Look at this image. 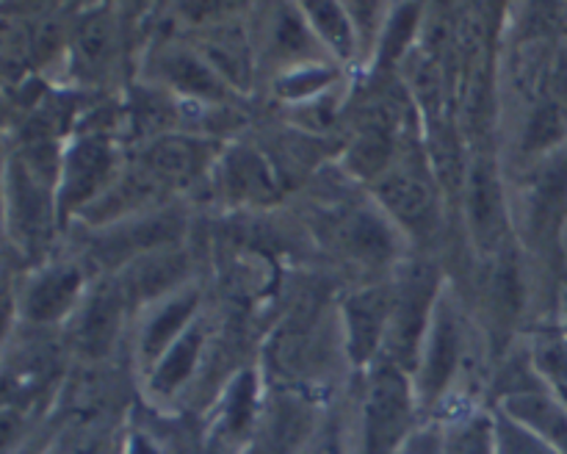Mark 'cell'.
Segmentation results:
<instances>
[{"instance_id": "obj_1", "label": "cell", "mask_w": 567, "mask_h": 454, "mask_svg": "<svg viewBox=\"0 0 567 454\" xmlns=\"http://www.w3.org/2000/svg\"><path fill=\"white\" fill-rule=\"evenodd\" d=\"M413 376L399 365H371L360 410V452L358 454H399V448L413 435L419 415Z\"/></svg>"}, {"instance_id": "obj_2", "label": "cell", "mask_w": 567, "mask_h": 454, "mask_svg": "<svg viewBox=\"0 0 567 454\" xmlns=\"http://www.w3.org/2000/svg\"><path fill=\"white\" fill-rule=\"evenodd\" d=\"M441 293L443 280L435 266H402V271L393 280V313L391 327H388L385 349H382V360L385 363H393L408 371V374H413Z\"/></svg>"}, {"instance_id": "obj_3", "label": "cell", "mask_w": 567, "mask_h": 454, "mask_svg": "<svg viewBox=\"0 0 567 454\" xmlns=\"http://www.w3.org/2000/svg\"><path fill=\"white\" fill-rule=\"evenodd\" d=\"M120 158L109 136L83 133L72 138L64 147L59 188H55L59 225H66V219L81 216L89 205L97 203L120 177Z\"/></svg>"}, {"instance_id": "obj_4", "label": "cell", "mask_w": 567, "mask_h": 454, "mask_svg": "<svg viewBox=\"0 0 567 454\" xmlns=\"http://www.w3.org/2000/svg\"><path fill=\"white\" fill-rule=\"evenodd\" d=\"M463 316H460L457 299L452 291L443 288L441 299H437L435 316L426 330L424 347H421L419 363L413 369V388L415 399H419V410H432L441 404L446 396L449 385L454 382L460 363H463Z\"/></svg>"}, {"instance_id": "obj_5", "label": "cell", "mask_w": 567, "mask_h": 454, "mask_svg": "<svg viewBox=\"0 0 567 454\" xmlns=\"http://www.w3.org/2000/svg\"><path fill=\"white\" fill-rule=\"evenodd\" d=\"M6 219L28 255L48 249L53 225H59L55 188L39 180L17 155L6 166Z\"/></svg>"}, {"instance_id": "obj_6", "label": "cell", "mask_w": 567, "mask_h": 454, "mask_svg": "<svg viewBox=\"0 0 567 454\" xmlns=\"http://www.w3.org/2000/svg\"><path fill=\"white\" fill-rule=\"evenodd\" d=\"M382 214L415 238H430L441 225V199L430 177L413 166H391L380 180L371 186Z\"/></svg>"}, {"instance_id": "obj_7", "label": "cell", "mask_w": 567, "mask_h": 454, "mask_svg": "<svg viewBox=\"0 0 567 454\" xmlns=\"http://www.w3.org/2000/svg\"><path fill=\"white\" fill-rule=\"evenodd\" d=\"M127 299L116 277L94 282L83 302L66 321V347L83 360H103L114 352V343L125 321Z\"/></svg>"}, {"instance_id": "obj_8", "label": "cell", "mask_w": 567, "mask_h": 454, "mask_svg": "<svg viewBox=\"0 0 567 454\" xmlns=\"http://www.w3.org/2000/svg\"><path fill=\"white\" fill-rule=\"evenodd\" d=\"M393 313V282L358 288L341 305L343 349L354 369H371L388 341Z\"/></svg>"}, {"instance_id": "obj_9", "label": "cell", "mask_w": 567, "mask_h": 454, "mask_svg": "<svg viewBox=\"0 0 567 454\" xmlns=\"http://www.w3.org/2000/svg\"><path fill=\"white\" fill-rule=\"evenodd\" d=\"M86 271L78 264H44L20 293V319L28 327H53L72 319L86 297Z\"/></svg>"}, {"instance_id": "obj_10", "label": "cell", "mask_w": 567, "mask_h": 454, "mask_svg": "<svg viewBox=\"0 0 567 454\" xmlns=\"http://www.w3.org/2000/svg\"><path fill=\"white\" fill-rule=\"evenodd\" d=\"M468 230L480 252L496 255L507 244L509 221L498 169L491 158H474L463 183Z\"/></svg>"}, {"instance_id": "obj_11", "label": "cell", "mask_w": 567, "mask_h": 454, "mask_svg": "<svg viewBox=\"0 0 567 454\" xmlns=\"http://www.w3.org/2000/svg\"><path fill=\"white\" fill-rule=\"evenodd\" d=\"M216 158H219L216 144L208 138L192 136V133H166L144 144L136 166H142L164 188H183L208 172Z\"/></svg>"}, {"instance_id": "obj_12", "label": "cell", "mask_w": 567, "mask_h": 454, "mask_svg": "<svg viewBox=\"0 0 567 454\" xmlns=\"http://www.w3.org/2000/svg\"><path fill=\"white\" fill-rule=\"evenodd\" d=\"M214 180L221 197L233 203L271 205L280 199V180L271 161L252 144H230L214 164Z\"/></svg>"}, {"instance_id": "obj_13", "label": "cell", "mask_w": 567, "mask_h": 454, "mask_svg": "<svg viewBox=\"0 0 567 454\" xmlns=\"http://www.w3.org/2000/svg\"><path fill=\"white\" fill-rule=\"evenodd\" d=\"M264 396H260V376L252 369H241L221 391L214 415V441L225 452L252 446L264 419Z\"/></svg>"}, {"instance_id": "obj_14", "label": "cell", "mask_w": 567, "mask_h": 454, "mask_svg": "<svg viewBox=\"0 0 567 454\" xmlns=\"http://www.w3.org/2000/svg\"><path fill=\"white\" fill-rule=\"evenodd\" d=\"M153 83L186 100H203V103H221L227 100L230 83L205 61L199 50L192 48H166L155 53Z\"/></svg>"}, {"instance_id": "obj_15", "label": "cell", "mask_w": 567, "mask_h": 454, "mask_svg": "<svg viewBox=\"0 0 567 454\" xmlns=\"http://www.w3.org/2000/svg\"><path fill=\"white\" fill-rule=\"evenodd\" d=\"M327 230H330V241L336 244V249L347 252L349 258L382 264L396 255V225L380 210H338L327 221Z\"/></svg>"}, {"instance_id": "obj_16", "label": "cell", "mask_w": 567, "mask_h": 454, "mask_svg": "<svg viewBox=\"0 0 567 454\" xmlns=\"http://www.w3.org/2000/svg\"><path fill=\"white\" fill-rule=\"evenodd\" d=\"M199 291L192 286H183L181 291L169 293L161 302L150 308L147 319H144L142 332H138V360L144 369H153L177 341L183 332L199 319Z\"/></svg>"}, {"instance_id": "obj_17", "label": "cell", "mask_w": 567, "mask_h": 454, "mask_svg": "<svg viewBox=\"0 0 567 454\" xmlns=\"http://www.w3.org/2000/svg\"><path fill=\"white\" fill-rule=\"evenodd\" d=\"M188 260L177 247L155 249L142 255L116 275L127 305H155L186 286Z\"/></svg>"}, {"instance_id": "obj_18", "label": "cell", "mask_w": 567, "mask_h": 454, "mask_svg": "<svg viewBox=\"0 0 567 454\" xmlns=\"http://www.w3.org/2000/svg\"><path fill=\"white\" fill-rule=\"evenodd\" d=\"M114 11L100 6L86 11V17L75 22L70 37L72 72L86 81H97L114 64L116 48H120V31H116Z\"/></svg>"}, {"instance_id": "obj_19", "label": "cell", "mask_w": 567, "mask_h": 454, "mask_svg": "<svg viewBox=\"0 0 567 454\" xmlns=\"http://www.w3.org/2000/svg\"><path fill=\"white\" fill-rule=\"evenodd\" d=\"M308 441H313L310 410L299 399H277L264 407L252 448L255 454H308L313 446Z\"/></svg>"}, {"instance_id": "obj_20", "label": "cell", "mask_w": 567, "mask_h": 454, "mask_svg": "<svg viewBox=\"0 0 567 454\" xmlns=\"http://www.w3.org/2000/svg\"><path fill=\"white\" fill-rule=\"evenodd\" d=\"M498 410L567 454V407L546 391V385L507 393Z\"/></svg>"}, {"instance_id": "obj_21", "label": "cell", "mask_w": 567, "mask_h": 454, "mask_svg": "<svg viewBox=\"0 0 567 454\" xmlns=\"http://www.w3.org/2000/svg\"><path fill=\"white\" fill-rule=\"evenodd\" d=\"M205 336H208V332H205L203 319H197L186 332H183L181 341H177L175 347L147 371V385L153 396L172 399L192 382L199 363V354H203L205 347Z\"/></svg>"}, {"instance_id": "obj_22", "label": "cell", "mask_w": 567, "mask_h": 454, "mask_svg": "<svg viewBox=\"0 0 567 454\" xmlns=\"http://www.w3.org/2000/svg\"><path fill=\"white\" fill-rule=\"evenodd\" d=\"M396 155V138H393V125L385 114H377L360 127L354 142L349 144L343 164L358 180H369L374 186L382 175L393 166Z\"/></svg>"}, {"instance_id": "obj_23", "label": "cell", "mask_w": 567, "mask_h": 454, "mask_svg": "<svg viewBox=\"0 0 567 454\" xmlns=\"http://www.w3.org/2000/svg\"><path fill=\"white\" fill-rule=\"evenodd\" d=\"M299 9H302L310 31L316 33L319 44L324 48V53L330 55L332 61H338V64H347V61L358 59L360 37H358V28H354L349 6L305 3V6H299Z\"/></svg>"}, {"instance_id": "obj_24", "label": "cell", "mask_w": 567, "mask_h": 454, "mask_svg": "<svg viewBox=\"0 0 567 454\" xmlns=\"http://www.w3.org/2000/svg\"><path fill=\"white\" fill-rule=\"evenodd\" d=\"M324 50L310 31L308 20H305L299 6H282L277 9V17L271 20L269 31V55L280 61L282 72L293 70V66L313 64V53Z\"/></svg>"}, {"instance_id": "obj_25", "label": "cell", "mask_w": 567, "mask_h": 454, "mask_svg": "<svg viewBox=\"0 0 567 454\" xmlns=\"http://www.w3.org/2000/svg\"><path fill=\"white\" fill-rule=\"evenodd\" d=\"M443 454H496L493 413H468L443 426Z\"/></svg>"}, {"instance_id": "obj_26", "label": "cell", "mask_w": 567, "mask_h": 454, "mask_svg": "<svg viewBox=\"0 0 567 454\" xmlns=\"http://www.w3.org/2000/svg\"><path fill=\"white\" fill-rule=\"evenodd\" d=\"M421 14H424V9H419V6H399V9L388 11L374 50L382 66H393L402 59L408 44L415 39V31H419Z\"/></svg>"}, {"instance_id": "obj_27", "label": "cell", "mask_w": 567, "mask_h": 454, "mask_svg": "<svg viewBox=\"0 0 567 454\" xmlns=\"http://www.w3.org/2000/svg\"><path fill=\"white\" fill-rule=\"evenodd\" d=\"M336 78H338L336 64L313 61V64H302V66H293V70L280 72L275 86L282 100H291V103H308V100L319 97L321 92H327Z\"/></svg>"}, {"instance_id": "obj_28", "label": "cell", "mask_w": 567, "mask_h": 454, "mask_svg": "<svg viewBox=\"0 0 567 454\" xmlns=\"http://www.w3.org/2000/svg\"><path fill=\"white\" fill-rule=\"evenodd\" d=\"M493 437H496V454H565L498 407L493 410Z\"/></svg>"}, {"instance_id": "obj_29", "label": "cell", "mask_w": 567, "mask_h": 454, "mask_svg": "<svg viewBox=\"0 0 567 454\" xmlns=\"http://www.w3.org/2000/svg\"><path fill=\"white\" fill-rule=\"evenodd\" d=\"M535 369L546 391L554 393L567 407V343L543 341L535 349Z\"/></svg>"}, {"instance_id": "obj_30", "label": "cell", "mask_w": 567, "mask_h": 454, "mask_svg": "<svg viewBox=\"0 0 567 454\" xmlns=\"http://www.w3.org/2000/svg\"><path fill=\"white\" fill-rule=\"evenodd\" d=\"M50 454H116L114 441L100 430H83V432H61L55 437Z\"/></svg>"}, {"instance_id": "obj_31", "label": "cell", "mask_w": 567, "mask_h": 454, "mask_svg": "<svg viewBox=\"0 0 567 454\" xmlns=\"http://www.w3.org/2000/svg\"><path fill=\"white\" fill-rule=\"evenodd\" d=\"M399 454H443V426H419V430L408 437V443L399 448Z\"/></svg>"}, {"instance_id": "obj_32", "label": "cell", "mask_w": 567, "mask_h": 454, "mask_svg": "<svg viewBox=\"0 0 567 454\" xmlns=\"http://www.w3.org/2000/svg\"><path fill=\"white\" fill-rule=\"evenodd\" d=\"M308 454H349L347 437H343L341 426H338V424L327 426V430L321 432L319 437H316Z\"/></svg>"}, {"instance_id": "obj_33", "label": "cell", "mask_w": 567, "mask_h": 454, "mask_svg": "<svg viewBox=\"0 0 567 454\" xmlns=\"http://www.w3.org/2000/svg\"><path fill=\"white\" fill-rule=\"evenodd\" d=\"M127 454H155V448L147 437L136 435V437H131V443H127Z\"/></svg>"}]
</instances>
